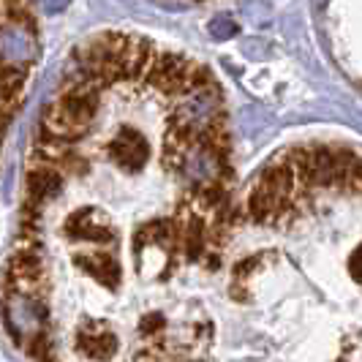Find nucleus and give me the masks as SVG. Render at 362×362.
<instances>
[{
	"label": "nucleus",
	"mask_w": 362,
	"mask_h": 362,
	"mask_svg": "<svg viewBox=\"0 0 362 362\" xmlns=\"http://www.w3.org/2000/svg\"><path fill=\"white\" fill-rule=\"evenodd\" d=\"M0 49H3V109H6V123H11L25 98V88L38 57V28L25 0H3Z\"/></svg>",
	"instance_id": "nucleus-2"
},
{
	"label": "nucleus",
	"mask_w": 362,
	"mask_h": 362,
	"mask_svg": "<svg viewBox=\"0 0 362 362\" xmlns=\"http://www.w3.org/2000/svg\"><path fill=\"white\" fill-rule=\"evenodd\" d=\"M139 327L145 362H362L360 150L264 163Z\"/></svg>",
	"instance_id": "nucleus-1"
}]
</instances>
